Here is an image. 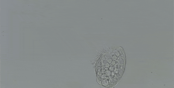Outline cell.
<instances>
[{"instance_id":"cell-1","label":"cell","mask_w":174,"mask_h":88,"mask_svg":"<svg viewBox=\"0 0 174 88\" xmlns=\"http://www.w3.org/2000/svg\"><path fill=\"white\" fill-rule=\"evenodd\" d=\"M112 50L101 53L96 63V70L99 83L111 87L117 82L122 74L124 62L118 59Z\"/></svg>"}]
</instances>
